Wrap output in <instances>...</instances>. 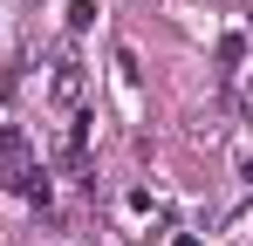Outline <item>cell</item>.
<instances>
[{"label": "cell", "instance_id": "obj_1", "mask_svg": "<svg viewBox=\"0 0 253 246\" xmlns=\"http://www.w3.org/2000/svg\"><path fill=\"white\" fill-rule=\"evenodd\" d=\"M89 130H96V117L89 110H69V117L48 130V151H55V164H69V171H89Z\"/></svg>", "mask_w": 253, "mask_h": 246}, {"label": "cell", "instance_id": "obj_2", "mask_svg": "<svg viewBox=\"0 0 253 246\" xmlns=\"http://www.w3.org/2000/svg\"><path fill=\"white\" fill-rule=\"evenodd\" d=\"M83 96H89V69L76 62V55H62V62H55V76H48V103L69 117V110H83Z\"/></svg>", "mask_w": 253, "mask_h": 246}, {"label": "cell", "instance_id": "obj_3", "mask_svg": "<svg viewBox=\"0 0 253 246\" xmlns=\"http://www.w3.org/2000/svg\"><path fill=\"white\" fill-rule=\"evenodd\" d=\"M28 171H35V144H28V130L0 123V185H21Z\"/></svg>", "mask_w": 253, "mask_h": 246}, {"label": "cell", "instance_id": "obj_4", "mask_svg": "<svg viewBox=\"0 0 253 246\" xmlns=\"http://www.w3.org/2000/svg\"><path fill=\"white\" fill-rule=\"evenodd\" d=\"M117 82H124L130 103H137V48H117Z\"/></svg>", "mask_w": 253, "mask_h": 246}, {"label": "cell", "instance_id": "obj_5", "mask_svg": "<svg viewBox=\"0 0 253 246\" xmlns=\"http://www.w3.org/2000/svg\"><path fill=\"white\" fill-rule=\"evenodd\" d=\"M96 14H103V7H96V0H69V14H62V21H69V28H76V35H83V28H96Z\"/></svg>", "mask_w": 253, "mask_h": 246}, {"label": "cell", "instance_id": "obj_6", "mask_svg": "<svg viewBox=\"0 0 253 246\" xmlns=\"http://www.w3.org/2000/svg\"><path fill=\"white\" fill-rule=\"evenodd\" d=\"M240 178H247V185H253V144H247V151H240Z\"/></svg>", "mask_w": 253, "mask_h": 246}, {"label": "cell", "instance_id": "obj_7", "mask_svg": "<svg viewBox=\"0 0 253 246\" xmlns=\"http://www.w3.org/2000/svg\"><path fill=\"white\" fill-rule=\"evenodd\" d=\"M171 246H199V233H178V240H171Z\"/></svg>", "mask_w": 253, "mask_h": 246}]
</instances>
